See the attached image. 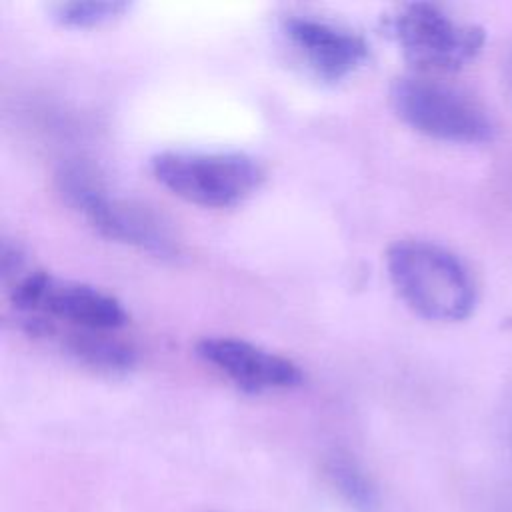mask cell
<instances>
[{"label":"cell","mask_w":512,"mask_h":512,"mask_svg":"<svg viewBox=\"0 0 512 512\" xmlns=\"http://www.w3.org/2000/svg\"><path fill=\"white\" fill-rule=\"evenodd\" d=\"M282 30L304 64L322 80L338 82L368 60L366 40L332 20L312 14H292Z\"/></svg>","instance_id":"obj_8"},{"label":"cell","mask_w":512,"mask_h":512,"mask_svg":"<svg viewBox=\"0 0 512 512\" xmlns=\"http://www.w3.org/2000/svg\"><path fill=\"white\" fill-rule=\"evenodd\" d=\"M390 102L404 124L434 140L484 144L494 138V122L486 108L440 78L428 74L396 78Z\"/></svg>","instance_id":"obj_3"},{"label":"cell","mask_w":512,"mask_h":512,"mask_svg":"<svg viewBox=\"0 0 512 512\" xmlns=\"http://www.w3.org/2000/svg\"><path fill=\"white\" fill-rule=\"evenodd\" d=\"M386 28L400 46L404 58L418 74H448L474 60L486 34L480 26L456 20L444 8L430 2L400 6Z\"/></svg>","instance_id":"obj_4"},{"label":"cell","mask_w":512,"mask_h":512,"mask_svg":"<svg viewBox=\"0 0 512 512\" xmlns=\"http://www.w3.org/2000/svg\"><path fill=\"white\" fill-rule=\"evenodd\" d=\"M60 190L100 234L152 254H172L174 242L164 222L146 206L114 196L94 172L72 166L60 176Z\"/></svg>","instance_id":"obj_6"},{"label":"cell","mask_w":512,"mask_h":512,"mask_svg":"<svg viewBox=\"0 0 512 512\" xmlns=\"http://www.w3.org/2000/svg\"><path fill=\"white\" fill-rule=\"evenodd\" d=\"M8 292L18 320L36 318L98 332H116L128 324V312L112 294L82 282L60 280L44 270L22 272Z\"/></svg>","instance_id":"obj_5"},{"label":"cell","mask_w":512,"mask_h":512,"mask_svg":"<svg viewBox=\"0 0 512 512\" xmlns=\"http://www.w3.org/2000/svg\"><path fill=\"white\" fill-rule=\"evenodd\" d=\"M324 472L332 488L356 510V512H374L378 506V494L366 472L360 464L350 458L348 454H332L326 464Z\"/></svg>","instance_id":"obj_10"},{"label":"cell","mask_w":512,"mask_h":512,"mask_svg":"<svg viewBox=\"0 0 512 512\" xmlns=\"http://www.w3.org/2000/svg\"><path fill=\"white\" fill-rule=\"evenodd\" d=\"M388 278L418 316L458 322L470 316L476 288L468 268L450 250L426 240H398L386 252Z\"/></svg>","instance_id":"obj_1"},{"label":"cell","mask_w":512,"mask_h":512,"mask_svg":"<svg viewBox=\"0 0 512 512\" xmlns=\"http://www.w3.org/2000/svg\"><path fill=\"white\" fill-rule=\"evenodd\" d=\"M126 8V2H58L52 6V14L64 26L86 28L112 20Z\"/></svg>","instance_id":"obj_11"},{"label":"cell","mask_w":512,"mask_h":512,"mask_svg":"<svg viewBox=\"0 0 512 512\" xmlns=\"http://www.w3.org/2000/svg\"><path fill=\"white\" fill-rule=\"evenodd\" d=\"M196 354L248 394L282 392L304 380L294 360L234 336H206L198 340Z\"/></svg>","instance_id":"obj_7"},{"label":"cell","mask_w":512,"mask_h":512,"mask_svg":"<svg viewBox=\"0 0 512 512\" xmlns=\"http://www.w3.org/2000/svg\"><path fill=\"white\" fill-rule=\"evenodd\" d=\"M154 178L174 196L204 208H230L264 180L262 166L244 152L166 150L150 162Z\"/></svg>","instance_id":"obj_2"},{"label":"cell","mask_w":512,"mask_h":512,"mask_svg":"<svg viewBox=\"0 0 512 512\" xmlns=\"http://www.w3.org/2000/svg\"><path fill=\"white\" fill-rule=\"evenodd\" d=\"M26 334L56 344L76 362L106 374H124L136 362V350L116 336V332H98L58 326L46 320L22 318Z\"/></svg>","instance_id":"obj_9"},{"label":"cell","mask_w":512,"mask_h":512,"mask_svg":"<svg viewBox=\"0 0 512 512\" xmlns=\"http://www.w3.org/2000/svg\"><path fill=\"white\" fill-rule=\"evenodd\" d=\"M508 84H510V88H512V58L508 60Z\"/></svg>","instance_id":"obj_12"}]
</instances>
